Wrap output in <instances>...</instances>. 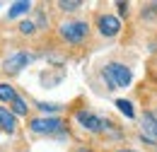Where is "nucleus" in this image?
Segmentation results:
<instances>
[{"instance_id":"nucleus-1","label":"nucleus","mask_w":157,"mask_h":152,"mask_svg":"<svg viewBox=\"0 0 157 152\" xmlns=\"http://www.w3.org/2000/svg\"><path fill=\"white\" fill-rule=\"evenodd\" d=\"M53 29H56V36L63 46H75V48L85 46L92 36V32H94L92 22H87L82 17H63L56 22Z\"/></svg>"},{"instance_id":"nucleus-2","label":"nucleus","mask_w":157,"mask_h":152,"mask_svg":"<svg viewBox=\"0 0 157 152\" xmlns=\"http://www.w3.org/2000/svg\"><path fill=\"white\" fill-rule=\"evenodd\" d=\"M101 77L106 82V89L114 92V89H123L133 82V70L121 60H109L101 65Z\"/></svg>"},{"instance_id":"nucleus-3","label":"nucleus","mask_w":157,"mask_h":152,"mask_svg":"<svg viewBox=\"0 0 157 152\" xmlns=\"http://www.w3.org/2000/svg\"><path fill=\"white\" fill-rule=\"evenodd\" d=\"M27 131L32 135H60L68 131V118L60 116H29L27 118Z\"/></svg>"},{"instance_id":"nucleus-4","label":"nucleus","mask_w":157,"mask_h":152,"mask_svg":"<svg viewBox=\"0 0 157 152\" xmlns=\"http://www.w3.org/2000/svg\"><path fill=\"white\" fill-rule=\"evenodd\" d=\"M92 29L97 32L99 39H116L123 32V22H121V17L111 15V12L97 10L92 15Z\"/></svg>"},{"instance_id":"nucleus-5","label":"nucleus","mask_w":157,"mask_h":152,"mask_svg":"<svg viewBox=\"0 0 157 152\" xmlns=\"http://www.w3.org/2000/svg\"><path fill=\"white\" fill-rule=\"evenodd\" d=\"M32 60H34V53H32V51H27V48H17V51L7 53V56L0 60V73L7 75V77H15V75H20Z\"/></svg>"},{"instance_id":"nucleus-6","label":"nucleus","mask_w":157,"mask_h":152,"mask_svg":"<svg viewBox=\"0 0 157 152\" xmlns=\"http://www.w3.org/2000/svg\"><path fill=\"white\" fill-rule=\"evenodd\" d=\"M73 118L85 133L90 135H104V126H106V118H101L99 114L90 111V109H75Z\"/></svg>"},{"instance_id":"nucleus-7","label":"nucleus","mask_w":157,"mask_h":152,"mask_svg":"<svg viewBox=\"0 0 157 152\" xmlns=\"http://www.w3.org/2000/svg\"><path fill=\"white\" fill-rule=\"evenodd\" d=\"M138 121H140V135H145L150 140H157V111L145 109Z\"/></svg>"},{"instance_id":"nucleus-8","label":"nucleus","mask_w":157,"mask_h":152,"mask_svg":"<svg viewBox=\"0 0 157 152\" xmlns=\"http://www.w3.org/2000/svg\"><path fill=\"white\" fill-rule=\"evenodd\" d=\"M17 131H20V118L10 111V106H2L0 104V133L15 135Z\"/></svg>"},{"instance_id":"nucleus-9","label":"nucleus","mask_w":157,"mask_h":152,"mask_svg":"<svg viewBox=\"0 0 157 152\" xmlns=\"http://www.w3.org/2000/svg\"><path fill=\"white\" fill-rule=\"evenodd\" d=\"M34 7H36V5L29 2V0H17V2H12L10 10H7V22L15 19V17H24V19H27V15H29Z\"/></svg>"},{"instance_id":"nucleus-10","label":"nucleus","mask_w":157,"mask_h":152,"mask_svg":"<svg viewBox=\"0 0 157 152\" xmlns=\"http://www.w3.org/2000/svg\"><path fill=\"white\" fill-rule=\"evenodd\" d=\"M17 97H20V92H17V87H15L12 82L0 80V104H2V106H10Z\"/></svg>"},{"instance_id":"nucleus-11","label":"nucleus","mask_w":157,"mask_h":152,"mask_svg":"<svg viewBox=\"0 0 157 152\" xmlns=\"http://www.w3.org/2000/svg\"><path fill=\"white\" fill-rule=\"evenodd\" d=\"M17 34L22 39H36L41 32H39V27L34 24V19H20L17 22Z\"/></svg>"},{"instance_id":"nucleus-12","label":"nucleus","mask_w":157,"mask_h":152,"mask_svg":"<svg viewBox=\"0 0 157 152\" xmlns=\"http://www.w3.org/2000/svg\"><path fill=\"white\" fill-rule=\"evenodd\" d=\"M34 109L39 111V116H56L58 111H63V104H56V101H34Z\"/></svg>"},{"instance_id":"nucleus-13","label":"nucleus","mask_w":157,"mask_h":152,"mask_svg":"<svg viewBox=\"0 0 157 152\" xmlns=\"http://www.w3.org/2000/svg\"><path fill=\"white\" fill-rule=\"evenodd\" d=\"M10 111L17 116V118H27V116H29V111H32V106H29V101L20 94L15 101H12V104H10Z\"/></svg>"},{"instance_id":"nucleus-14","label":"nucleus","mask_w":157,"mask_h":152,"mask_svg":"<svg viewBox=\"0 0 157 152\" xmlns=\"http://www.w3.org/2000/svg\"><path fill=\"white\" fill-rule=\"evenodd\" d=\"M53 7H56L58 12H63V15H75L85 5H82L80 0H58V2H53Z\"/></svg>"},{"instance_id":"nucleus-15","label":"nucleus","mask_w":157,"mask_h":152,"mask_svg":"<svg viewBox=\"0 0 157 152\" xmlns=\"http://www.w3.org/2000/svg\"><path fill=\"white\" fill-rule=\"evenodd\" d=\"M140 19L143 22H155L157 19V2H143L140 5Z\"/></svg>"},{"instance_id":"nucleus-16","label":"nucleus","mask_w":157,"mask_h":152,"mask_svg":"<svg viewBox=\"0 0 157 152\" xmlns=\"http://www.w3.org/2000/svg\"><path fill=\"white\" fill-rule=\"evenodd\" d=\"M114 106H116L126 118H136V109H133V104H131L128 99H116V101H114Z\"/></svg>"},{"instance_id":"nucleus-17","label":"nucleus","mask_w":157,"mask_h":152,"mask_svg":"<svg viewBox=\"0 0 157 152\" xmlns=\"http://www.w3.org/2000/svg\"><path fill=\"white\" fill-rule=\"evenodd\" d=\"M140 138V142H143V147L147 152H157V140H150V138H145V135H138Z\"/></svg>"},{"instance_id":"nucleus-18","label":"nucleus","mask_w":157,"mask_h":152,"mask_svg":"<svg viewBox=\"0 0 157 152\" xmlns=\"http://www.w3.org/2000/svg\"><path fill=\"white\" fill-rule=\"evenodd\" d=\"M116 10H118V15L126 19L128 15H131V2H123V0H118V2H116Z\"/></svg>"},{"instance_id":"nucleus-19","label":"nucleus","mask_w":157,"mask_h":152,"mask_svg":"<svg viewBox=\"0 0 157 152\" xmlns=\"http://www.w3.org/2000/svg\"><path fill=\"white\" fill-rule=\"evenodd\" d=\"M70 152H94V147H90V145H75Z\"/></svg>"},{"instance_id":"nucleus-20","label":"nucleus","mask_w":157,"mask_h":152,"mask_svg":"<svg viewBox=\"0 0 157 152\" xmlns=\"http://www.w3.org/2000/svg\"><path fill=\"white\" fill-rule=\"evenodd\" d=\"M114 152H140V150H133V147H116Z\"/></svg>"},{"instance_id":"nucleus-21","label":"nucleus","mask_w":157,"mask_h":152,"mask_svg":"<svg viewBox=\"0 0 157 152\" xmlns=\"http://www.w3.org/2000/svg\"><path fill=\"white\" fill-rule=\"evenodd\" d=\"M17 152H20V150H17Z\"/></svg>"}]
</instances>
